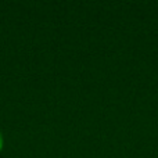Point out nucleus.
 Returning a JSON list of instances; mask_svg holds the SVG:
<instances>
[{
  "mask_svg": "<svg viewBox=\"0 0 158 158\" xmlns=\"http://www.w3.org/2000/svg\"><path fill=\"white\" fill-rule=\"evenodd\" d=\"M3 148V137H2V135H0V150Z\"/></svg>",
  "mask_w": 158,
  "mask_h": 158,
  "instance_id": "1",
  "label": "nucleus"
}]
</instances>
